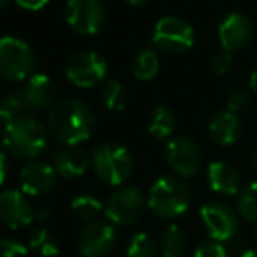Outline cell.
<instances>
[{
    "label": "cell",
    "instance_id": "1",
    "mask_svg": "<svg viewBox=\"0 0 257 257\" xmlns=\"http://www.w3.org/2000/svg\"><path fill=\"white\" fill-rule=\"evenodd\" d=\"M95 124V112L79 98L60 100L48 114L49 135L65 147H74L86 142L93 135Z\"/></svg>",
    "mask_w": 257,
    "mask_h": 257
},
{
    "label": "cell",
    "instance_id": "2",
    "mask_svg": "<svg viewBox=\"0 0 257 257\" xmlns=\"http://www.w3.org/2000/svg\"><path fill=\"white\" fill-rule=\"evenodd\" d=\"M49 132L41 121L35 117L25 115L16 121L9 122L4 128V146L7 153L16 159L34 161L48 147Z\"/></svg>",
    "mask_w": 257,
    "mask_h": 257
},
{
    "label": "cell",
    "instance_id": "3",
    "mask_svg": "<svg viewBox=\"0 0 257 257\" xmlns=\"http://www.w3.org/2000/svg\"><path fill=\"white\" fill-rule=\"evenodd\" d=\"M189 203V186L180 177H159L151 186L149 194H147V206L151 208V212L165 220L179 219L187 212Z\"/></svg>",
    "mask_w": 257,
    "mask_h": 257
},
{
    "label": "cell",
    "instance_id": "4",
    "mask_svg": "<svg viewBox=\"0 0 257 257\" xmlns=\"http://www.w3.org/2000/svg\"><path fill=\"white\" fill-rule=\"evenodd\" d=\"M91 163L96 175L108 186H122L133 173V156L117 142L96 146L91 154Z\"/></svg>",
    "mask_w": 257,
    "mask_h": 257
},
{
    "label": "cell",
    "instance_id": "5",
    "mask_svg": "<svg viewBox=\"0 0 257 257\" xmlns=\"http://www.w3.org/2000/svg\"><path fill=\"white\" fill-rule=\"evenodd\" d=\"M37 58L23 39L4 35L0 37V79L20 82L34 75Z\"/></svg>",
    "mask_w": 257,
    "mask_h": 257
},
{
    "label": "cell",
    "instance_id": "6",
    "mask_svg": "<svg viewBox=\"0 0 257 257\" xmlns=\"http://www.w3.org/2000/svg\"><path fill=\"white\" fill-rule=\"evenodd\" d=\"M147 200L142 191L133 186H121L108 196L105 203V217L114 226H133L144 215Z\"/></svg>",
    "mask_w": 257,
    "mask_h": 257
},
{
    "label": "cell",
    "instance_id": "7",
    "mask_svg": "<svg viewBox=\"0 0 257 257\" xmlns=\"http://www.w3.org/2000/svg\"><path fill=\"white\" fill-rule=\"evenodd\" d=\"M151 42L159 51L173 54L186 53L194 44V30L187 21L180 18L165 16L154 25Z\"/></svg>",
    "mask_w": 257,
    "mask_h": 257
},
{
    "label": "cell",
    "instance_id": "8",
    "mask_svg": "<svg viewBox=\"0 0 257 257\" xmlns=\"http://www.w3.org/2000/svg\"><path fill=\"white\" fill-rule=\"evenodd\" d=\"M65 74L77 88H95L107 77V63L98 53L79 51L67 60Z\"/></svg>",
    "mask_w": 257,
    "mask_h": 257
},
{
    "label": "cell",
    "instance_id": "9",
    "mask_svg": "<svg viewBox=\"0 0 257 257\" xmlns=\"http://www.w3.org/2000/svg\"><path fill=\"white\" fill-rule=\"evenodd\" d=\"M201 222L205 231L208 233L210 240L220 241V243H229L234 240L240 227L238 213L229 205L222 201H208L200 210Z\"/></svg>",
    "mask_w": 257,
    "mask_h": 257
},
{
    "label": "cell",
    "instance_id": "10",
    "mask_svg": "<svg viewBox=\"0 0 257 257\" xmlns=\"http://www.w3.org/2000/svg\"><path fill=\"white\" fill-rule=\"evenodd\" d=\"M165 158L170 168L180 177V179H191L201 168L203 154L201 149L189 137H175L166 142Z\"/></svg>",
    "mask_w": 257,
    "mask_h": 257
},
{
    "label": "cell",
    "instance_id": "11",
    "mask_svg": "<svg viewBox=\"0 0 257 257\" xmlns=\"http://www.w3.org/2000/svg\"><path fill=\"white\" fill-rule=\"evenodd\" d=\"M65 18L79 35H95L105 21L103 4L100 0H68Z\"/></svg>",
    "mask_w": 257,
    "mask_h": 257
},
{
    "label": "cell",
    "instance_id": "12",
    "mask_svg": "<svg viewBox=\"0 0 257 257\" xmlns=\"http://www.w3.org/2000/svg\"><path fill=\"white\" fill-rule=\"evenodd\" d=\"M117 241L114 224L93 220L82 227L79 234V250L84 257H107L112 254Z\"/></svg>",
    "mask_w": 257,
    "mask_h": 257
},
{
    "label": "cell",
    "instance_id": "13",
    "mask_svg": "<svg viewBox=\"0 0 257 257\" xmlns=\"http://www.w3.org/2000/svg\"><path fill=\"white\" fill-rule=\"evenodd\" d=\"M35 210L25 193L2 191L0 193V222L11 229L30 226L35 220Z\"/></svg>",
    "mask_w": 257,
    "mask_h": 257
},
{
    "label": "cell",
    "instance_id": "14",
    "mask_svg": "<svg viewBox=\"0 0 257 257\" xmlns=\"http://www.w3.org/2000/svg\"><path fill=\"white\" fill-rule=\"evenodd\" d=\"M56 182V170L46 161H28L20 172L21 191L28 196L48 194Z\"/></svg>",
    "mask_w": 257,
    "mask_h": 257
},
{
    "label": "cell",
    "instance_id": "15",
    "mask_svg": "<svg viewBox=\"0 0 257 257\" xmlns=\"http://www.w3.org/2000/svg\"><path fill=\"white\" fill-rule=\"evenodd\" d=\"M252 35H254V27H252L250 18L241 13L229 14L219 25L220 46L229 53L245 48L250 42Z\"/></svg>",
    "mask_w": 257,
    "mask_h": 257
},
{
    "label": "cell",
    "instance_id": "16",
    "mask_svg": "<svg viewBox=\"0 0 257 257\" xmlns=\"http://www.w3.org/2000/svg\"><path fill=\"white\" fill-rule=\"evenodd\" d=\"M208 187L220 196H234L241 189V177L234 165L227 161H213L206 168Z\"/></svg>",
    "mask_w": 257,
    "mask_h": 257
},
{
    "label": "cell",
    "instance_id": "17",
    "mask_svg": "<svg viewBox=\"0 0 257 257\" xmlns=\"http://www.w3.org/2000/svg\"><path fill=\"white\" fill-rule=\"evenodd\" d=\"M53 163L58 175H61L63 179H75V177L84 175L91 163V158L86 149L74 146L54 151Z\"/></svg>",
    "mask_w": 257,
    "mask_h": 257
},
{
    "label": "cell",
    "instance_id": "18",
    "mask_svg": "<svg viewBox=\"0 0 257 257\" xmlns=\"http://www.w3.org/2000/svg\"><path fill=\"white\" fill-rule=\"evenodd\" d=\"M23 95L30 110H46L54 105L56 86L49 75L34 74L25 84Z\"/></svg>",
    "mask_w": 257,
    "mask_h": 257
},
{
    "label": "cell",
    "instance_id": "19",
    "mask_svg": "<svg viewBox=\"0 0 257 257\" xmlns=\"http://www.w3.org/2000/svg\"><path fill=\"white\" fill-rule=\"evenodd\" d=\"M210 137L213 139V142L219 144L222 147L233 146L236 144V140L241 135V122L238 119V114H233L227 108L219 110L208 124Z\"/></svg>",
    "mask_w": 257,
    "mask_h": 257
},
{
    "label": "cell",
    "instance_id": "20",
    "mask_svg": "<svg viewBox=\"0 0 257 257\" xmlns=\"http://www.w3.org/2000/svg\"><path fill=\"white\" fill-rule=\"evenodd\" d=\"M177 126V117L168 107L158 105L151 110L149 119H147V128L149 133L158 140H166L172 137Z\"/></svg>",
    "mask_w": 257,
    "mask_h": 257
},
{
    "label": "cell",
    "instance_id": "21",
    "mask_svg": "<svg viewBox=\"0 0 257 257\" xmlns=\"http://www.w3.org/2000/svg\"><path fill=\"white\" fill-rule=\"evenodd\" d=\"M30 110L27 100H25L23 89H13L0 96V122L9 124L20 117H25Z\"/></svg>",
    "mask_w": 257,
    "mask_h": 257
},
{
    "label": "cell",
    "instance_id": "22",
    "mask_svg": "<svg viewBox=\"0 0 257 257\" xmlns=\"http://www.w3.org/2000/svg\"><path fill=\"white\" fill-rule=\"evenodd\" d=\"M187 248L186 233L177 224H170L165 229L159 243V250L163 257H182Z\"/></svg>",
    "mask_w": 257,
    "mask_h": 257
},
{
    "label": "cell",
    "instance_id": "23",
    "mask_svg": "<svg viewBox=\"0 0 257 257\" xmlns=\"http://www.w3.org/2000/svg\"><path fill=\"white\" fill-rule=\"evenodd\" d=\"M28 245L32 250H35L42 257H56L60 254V245H58L56 238L46 227H35L30 233Z\"/></svg>",
    "mask_w": 257,
    "mask_h": 257
},
{
    "label": "cell",
    "instance_id": "24",
    "mask_svg": "<svg viewBox=\"0 0 257 257\" xmlns=\"http://www.w3.org/2000/svg\"><path fill=\"white\" fill-rule=\"evenodd\" d=\"M159 70V58L153 49H142L133 60V75L140 81H151Z\"/></svg>",
    "mask_w": 257,
    "mask_h": 257
},
{
    "label": "cell",
    "instance_id": "25",
    "mask_svg": "<svg viewBox=\"0 0 257 257\" xmlns=\"http://www.w3.org/2000/svg\"><path fill=\"white\" fill-rule=\"evenodd\" d=\"M72 212L75 213V217L82 220H96V217L102 212H105V206L102 205V201L96 196H91V194H81V196L74 198L72 201Z\"/></svg>",
    "mask_w": 257,
    "mask_h": 257
},
{
    "label": "cell",
    "instance_id": "26",
    "mask_svg": "<svg viewBox=\"0 0 257 257\" xmlns=\"http://www.w3.org/2000/svg\"><path fill=\"white\" fill-rule=\"evenodd\" d=\"M238 213L257 226V182H250L238 194Z\"/></svg>",
    "mask_w": 257,
    "mask_h": 257
},
{
    "label": "cell",
    "instance_id": "27",
    "mask_svg": "<svg viewBox=\"0 0 257 257\" xmlns=\"http://www.w3.org/2000/svg\"><path fill=\"white\" fill-rule=\"evenodd\" d=\"M102 102L105 105L107 110L112 112H121L126 107V93L122 88L121 82L114 81H105L103 88H102Z\"/></svg>",
    "mask_w": 257,
    "mask_h": 257
},
{
    "label": "cell",
    "instance_id": "28",
    "mask_svg": "<svg viewBox=\"0 0 257 257\" xmlns=\"http://www.w3.org/2000/svg\"><path fill=\"white\" fill-rule=\"evenodd\" d=\"M126 257H158V247L153 236L147 233H137L126 247Z\"/></svg>",
    "mask_w": 257,
    "mask_h": 257
},
{
    "label": "cell",
    "instance_id": "29",
    "mask_svg": "<svg viewBox=\"0 0 257 257\" xmlns=\"http://www.w3.org/2000/svg\"><path fill=\"white\" fill-rule=\"evenodd\" d=\"M252 95H254V93H252L250 89H245V88L233 89V91L229 93V96H227V110H231L233 114L247 110L252 103Z\"/></svg>",
    "mask_w": 257,
    "mask_h": 257
},
{
    "label": "cell",
    "instance_id": "30",
    "mask_svg": "<svg viewBox=\"0 0 257 257\" xmlns=\"http://www.w3.org/2000/svg\"><path fill=\"white\" fill-rule=\"evenodd\" d=\"M194 257H229V250L220 241H205L194 250Z\"/></svg>",
    "mask_w": 257,
    "mask_h": 257
},
{
    "label": "cell",
    "instance_id": "31",
    "mask_svg": "<svg viewBox=\"0 0 257 257\" xmlns=\"http://www.w3.org/2000/svg\"><path fill=\"white\" fill-rule=\"evenodd\" d=\"M0 257H28V248L18 240L2 238L0 240Z\"/></svg>",
    "mask_w": 257,
    "mask_h": 257
},
{
    "label": "cell",
    "instance_id": "32",
    "mask_svg": "<svg viewBox=\"0 0 257 257\" xmlns=\"http://www.w3.org/2000/svg\"><path fill=\"white\" fill-rule=\"evenodd\" d=\"M231 65H233V56H231L229 51L226 49H220L212 56V61H210V67L215 72L217 75H224L229 72Z\"/></svg>",
    "mask_w": 257,
    "mask_h": 257
},
{
    "label": "cell",
    "instance_id": "33",
    "mask_svg": "<svg viewBox=\"0 0 257 257\" xmlns=\"http://www.w3.org/2000/svg\"><path fill=\"white\" fill-rule=\"evenodd\" d=\"M16 4L25 11H41L49 4V0H16Z\"/></svg>",
    "mask_w": 257,
    "mask_h": 257
},
{
    "label": "cell",
    "instance_id": "34",
    "mask_svg": "<svg viewBox=\"0 0 257 257\" xmlns=\"http://www.w3.org/2000/svg\"><path fill=\"white\" fill-rule=\"evenodd\" d=\"M6 177H7V158H6V154L0 151V186L4 184Z\"/></svg>",
    "mask_w": 257,
    "mask_h": 257
},
{
    "label": "cell",
    "instance_id": "35",
    "mask_svg": "<svg viewBox=\"0 0 257 257\" xmlns=\"http://www.w3.org/2000/svg\"><path fill=\"white\" fill-rule=\"evenodd\" d=\"M250 91L257 96V67L252 70V74H250Z\"/></svg>",
    "mask_w": 257,
    "mask_h": 257
},
{
    "label": "cell",
    "instance_id": "36",
    "mask_svg": "<svg viewBox=\"0 0 257 257\" xmlns=\"http://www.w3.org/2000/svg\"><path fill=\"white\" fill-rule=\"evenodd\" d=\"M49 217H51V212L48 208H42L41 212L35 213V220H48Z\"/></svg>",
    "mask_w": 257,
    "mask_h": 257
},
{
    "label": "cell",
    "instance_id": "37",
    "mask_svg": "<svg viewBox=\"0 0 257 257\" xmlns=\"http://www.w3.org/2000/svg\"><path fill=\"white\" fill-rule=\"evenodd\" d=\"M241 257H257V248H248L241 254Z\"/></svg>",
    "mask_w": 257,
    "mask_h": 257
},
{
    "label": "cell",
    "instance_id": "38",
    "mask_svg": "<svg viewBox=\"0 0 257 257\" xmlns=\"http://www.w3.org/2000/svg\"><path fill=\"white\" fill-rule=\"evenodd\" d=\"M126 2H128L130 6H137V7H139V6H144V4H147L149 0H126Z\"/></svg>",
    "mask_w": 257,
    "mask_h": 257
},
{
    "label": "cell",
    "instance_id": "39",
    "mask_svg": "<svg viewBox=\"0 0 257 257\" xmlns=\"http://www.w3.org/2000/svg\"><path fill=\"white\" fill-rule=\"evenodd\" d=\"M252 165H254V168H255V172H257V144H255L254 151H252Z\"/></svg>",
    "mask_w": 257,
    "mask_h": 257
},
{
    "label": "cell",
    "instance_id": "40",
    "mask_svg": "<svg viewBox=\"0 0 257 257\" xmlns=\"http://www.w3.org/2000/svg\"><path fill=\"white\" fill-rule=\"evenodd\" d=\"M7 2H9V0H0V11H2L4 7L7 6Z\"/></svg>",
    "mask_w": 257,
    "mask_h": 257
},
{
    "label": "cell",
    "instance_id": "41",
    "mask_svg": "<svg viewBox=\"0 0 257 257\" xmlns=\"http://www.w3.org/2000/svg\"><path fill=\"white\" fill-rule=\"evenodd\" d=\"M252 236H254V241L257 243V226L254 227V233H252Z\"/></svg>",
    "mask_w": 257,
    "mask_h": 257
},
{
    "label": "cell",
    "instance_id": "42",
    "mask_svg": "<svg viewBox=\"0 0 257 257\" xmlns=\"http://www.w3.org/2000/svg\"><path fill=\"white\" fill-rule=\"evenodd\" d=\"M0 137H4V135H2V130H0Z\"/></svg>",
    "mask_w": 257,
    "mask_h": 257
}]
</instances>
